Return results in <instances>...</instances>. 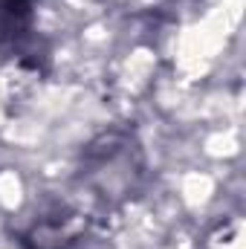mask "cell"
I'll return each mask as SVG.
<instances>
[{"label": "cell", "instance_id": "1", "mask_svg": "<svg viewBox=\"0 0 246 249\" xmlns=\"http://www.w3.org/2000/svg\"><path fill=\"white\" fill-rule=\"evenodd\" d=\"M35 23L32 0H0V47H20Z\"/></svg>", "mask_w": 246, "mask_h": 249}, {"label": "cell", "instance_id": "2", "mask_svg": "<svg viewBox=\"0 0 246 249\" xmlns=\"http://www.w3.org/2000/svg\"><path fill=\"white\" fill-rule=\"evenodd\" d=\"M75 238V229L70 226L67 217L58 220H44L38 223L29 235H26V244L29 249H67Z\"/></svg>", "mask_w": 246, "mask_h": 249}]
</instances>
